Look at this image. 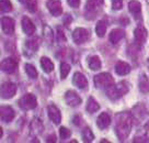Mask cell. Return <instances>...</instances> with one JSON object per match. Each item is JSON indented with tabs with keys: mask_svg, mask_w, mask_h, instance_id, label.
Returning <instances> with one entry per match:
<instances>
[{
	"mask_svg": "<svg viewBox=\"0 0 149 143\" xmlns=\"http://www.w3.org/2000/svg\"><path fill=\"white\" fill-rule=\"evenodd\" d=\"M72 121H74V123L76 125H79L80 123H81V118H80L79 116H76V117H74Z\"/></svg>",
	"mask_w": 149,
	"mask_h": 143,
	"instance_id": "74e56055",
	"label": "cell"
},
{
	"mask_svg": "<svg viewBox=\"0 0 149 143\" xmlns=\"http://www.w3.org/2000/svg\"><path fill=\"white\" fill-rule=\"evenodd\" d=\"M70 134H71L70 130L65 128V127H61V129H59V137H61V139H63V140L68 139L70 137Z\"/></svg>",
	"mask_w": 149,
	"mask_h": 143,
	"instance_id": "1f68e13d",
	"label": "cell"
},
{
	"mask_svg": "<svg viewBox=\"0 0 149 143\" xmlns=\"http://www.w3.org/2000/svg\"><path fill=\"white\" fill-rule=\"evenodd\" d=\"M103 1H104V0H88V1H87V5H86L87 12H91V13L97 12V11L102 7Z\"/></svg>",
	"mask_w": 149,
	"mask_h": 143,
	"instance_id": "9a60e30c",
	"label": "cell"
},
{
	"mask_svg": "<svg viewBox=\"0 0 149 143\" xmlns=\"http://www.w3.org/2000/svg\"><path fill=\"white\" fill-rule=\"evenodd\" d=\"M82 139H84V142H91V141H93V139H94V135H93L92 131L89 129V128H86V129H84V131H82Z\"/></svg>",
	"mask_w": 149,
	"mask_h": 143,
	"instance_id": "83f0119b",
	"label": "cell"
},
{
	"mask_svg": "<svg viewBox=\"0 0 149 143\" xmlns=\"http://www.w3.org/2000/svg\"><path fill=\"white\" fill-rule=\"evenodd\" d=\"M128 10H130V13L133 14L135 18L139 17L140 12H141V5H140V2L136 1V0L130 1L128 2Z\"/></svg>",
	"mask_w": 149,
	"mask_h": 143,
	"instance_id": "ffe728a7",
	"label": "cell"
},
{
	"mask_svg": "<svg viewBox=\"0 0 149 143\" xmlns=\"http://www.w3.org/2000/svg\"><path fill=\"white\" fill-rule=\"evenodd\" d=\"M20 2H24V1H26V0H19Z\"/></svg>",
	"mask_w": 149,
	"mask_h": 143,
	"instance_id": "60d3db41",
	"label": "cell"
},
{
	"mask_svg": "<svg viewBox=\"0 0 149 143\" xmlns=\"http://www.w3.org/2000/svg\"><path fill=\"white\" fill-rule=\"evenodd\" d=\"M22 29H23L24 33L28 35H32L35 32V25L28 17H23L22 19Z\"/></svg>",
	"mask_w": 149,
	"mask_h": 143,
	"instance_id": "2e32d148",
	"label": "cell"
},
{
	"mask_svg": "<svg viewBox=\"0 0 149 143\" xmlns=\"http://www.w3.org/2000/svg\"><path fill=\"white\" fill-rule=\"evenodd\" d=\"M146 135H147V138L149 139V123L146 125Z\"/></svg>",
	"mask_w": 149,
	"mask_h": 143,
	"instance_id": "ab89813d",
	"label": "cell"
},
{
	"mask_svg": "<svg viewBox=\"0 0 149 143\" xmlns=\"http://www.w3.org/2000/svg\"><path fill=\"white\" fill-rule=\"evenodd\" d=\"M125 37V32L121 30V29H114V30H112L111 33H110V42H111L112 44H117L118 42L121 41L123 37Z\"/></svg>",
	"mask_w": 149,
	"mask_h": 143,
	"instance_id": "5bb4252c",
	"label": "cell"
},
{
	"mask_svg": "<svg viewBox=\"0 0 149 143\" xmlns=\"http://www.w3.org/2000/svg\"><path fill=\"white\" fill-rule=\"evenodd\" d=\"M97 125H98V127L100 129H105V128H107L109 125H111V118H110V116L107 115V112H102L98 117Z\"/></svg>",
	"mask_w": 149,
	"mask_h": 143,
	"instance_id": "ac0fdd59",
	"label": "cell"
},
{
	"mask_svg": "<svg viewBox=\"0 0 149 143\" xmlns=\"http://www.w3.org/2000/svg\"><path fill=\"white\" fill-rule=\"evenodd\" d=\"M114 79L109 73H101L94 77V85L97 88H107L113 85Z\"/></svg>",
	"mask_w": 149,
	"mask_h": 143,
	"instance_id": "3957f363",
	"label": "cell"
},
{
	"mask_svg": "<svg viewBox=\"0 0 149 143\" xmlns=\"http://www.w3.org/2000/svg\"><path fill=\"white\" fill-rule=\"evenodd\" d=\"M0 7L1 12H10L12 10V4L10 0H0Z\"/></svg>",
	"mask_w": 149,
	"mask_h": 143,
	"instance_id": "f1b7e54d",
	"label": "cell"
},
{
	"mask_svg": "<svg viewBox=\"0 0 149 143\" xmlns=\"http://www.w3.org/2000/svg\"><path fill=\"white\" fill-rule=\"evenodd\" d=\"M25 46L28 47L29 50H31V51H33V52L37 51V49H38V46H40V39H38V37L30 39V40L26 41Z\"/></svg>",
	"mask_w": 149,
	"mask_h": 143,
	"instance_id": "603a6c76",
	"label": "cell"
},
{
	"mask_svg": "<svg viewBox=\"0 0 149 143\" xmlns=\"http://www.w3.org/2000/svg\"><path fill=\"white\" fill-rule=\"evenodd\" d=\"M89 39V32L88 30L84 28H77L72 33V40L77 44H82L84 42H87Z\"/></svg>",
	"mask_w": 149,
	"mask_h": 143,
	"instance_id": "5b68a950",
	"label": "cell"
},
{
	"mask_svg": "<svg viewBox=\"0 0 149 143\" xmlns=\"http://www.w3.org/2000/svg\"><path fill=\"white\" fill-rule=\"evenodd\" d=\"M100 109V106L99 104L93 98H89L88 104H87V111L90 112V113H93V112H97V111Z\"/></svg>",
	"mask_w": 149,
	"mask_h": 143,
	"instance_id": "484cf974",
	"label": "cell"
},
{
	"mask_svg": "<svg viewBox=\"0 0 149 143\" xmlns=\"http://www.w3.org/2000/svg\"><path fill=\"white\" fill-rule=\"evenodd\" d=\"M26 8L30 12H35L37 10V1L36 0H26Z\"/></svg>",
	"mask_w": 149,
	"mask_h": 143,
	"instance_id": "4dcf8cb0",
	"label": "cell"
},
{
	"mask_svg": "<svg viewBox=\"0 0 149 143\" xmlns=\"http://www.w3.org/2000/svg\"><path fill=\"white\" fill-rule=\"evenodd\" d=\"M72 83L80 89H87L88 87V79L86 78V76L81 73H74V78H72Z\"/></svg>",
	"mask_w": 149,
	"mask_h": 143,
	"instance_id": "4fadbf2b",
	"label": "cell"
},
{
	"mask_svg": "<svg viewBox=\"0 0 149 143\" xmlns=\"http://www.w3.org/2000/svg\"><path fill=\"white\" fill-rule=\"evenodd\" d=\"M17 86L13 83H5L1 86V97L3 99H10L15 95Z\"/></svg>",
	"mask_w": 149,
	"mask_h": 143,
	"instance_id": "52a82bcc",
	"label": "cell"
},
{
	"mask_svg": "<svg viewBox=\"0 0 149 143\" xmlns=\"http://www.w3.org/2000/svg\"><path fill=\"white\" fill-rule=\"evenodd\" d=\"M19 106L23 110H31L37 106L36 97L32 94H26L19 100Z\"/></svg>",
	"mask_w": 149,
	"mask_h": 143,
	"instance_id": "277c9868",
	"label": "cell"
},
{
	"mask_svg": "<svg viewBox=\"0 0 149 143\" xmlns=\"http://www.w3.org/2000/svg\"><path fill=\"white\" fill-rule=\"evenodd\" d=\"M138 85H139V89L141 92H144V94L149 92V80L146 75H141Z\"/></svg>",
	"mask_w": 149,
	"mask_h": 143,
	"instance_id": "7402d4cb",
	"label": "cell"
},
{
	"mask_svg": "<svg viewBox=\"0 0 149 143\" xmlns=\"http://www.w3.org/2000/svg\"><path fill=\"white\" fill-rule=\"evenodd\" d=\"M0 117L1 120L5 122H11L14 118V110L9 106H3L0 109Z\"/></svg>",
	"mask_w": 149,
	"mask_h": 143,
	"instance_id": "7c38bea8",
	"label": "cell"
},
{
	"mask_svg": "<svg viewBox=\"0 0 149 143\" xmlns=\"http://www.w3.org/2000/svg\"><path fill=\"white\" fill-rule=\"evenodd\" d=\"M47 142H56V140H55V135H52V137H48L46 140Z\"/></svg>",
	"mask_w": 149,
	"mask_h": 143,
	"instance_id": "f35d334b",
	"label": "cell"
},
{
	"mask_svg": "<svg viewBox=\"0 0 149 143\" xmlns=\"http://www.w3.org/2000/svg\"><path fill=\"white\" fill-rule=\"evenodd\" d=\"M134 37L138 44H144L147 39V31L145 30L144 27H138L134 31Z\"/></svg>",
	"mask_w": 149,
	"mask_h": 143,
	"instance_id": "e0dca14e",
	"label": "cell"
},
{
	"mask_svg": "<svg viewBox=\"0 0 149 143\" xmlns=\"http://www.w3.org/2000/svg\"><path fill=\"white\" fill-rule=\"evenodd\" d=\"M67 2L72 8H78L80 6V0H67Z\"/></svg>",
	"mask_w": 149,
	"mask_h": 143,
	"instance_id": "d590c367",
	"label": "cell"
},
{
	"mask_svg": "<svg viewBox=\"0 0 149 143\" xmlns=\"http://www.w3.org/2000/svg\"><path fill=\"white\" fill-rule=\"evenodd\" d=\"M1 27H2V31H3L6 34L11 35V34L14 32L13 19L9 18V17H5V18H2L1 19Z\"/></svg>",
	"mask_w": 149,
	"mask_h": 143,
	"instance_id": "30bf717a",
	"label": "cell"
},
{
	"mask_svg": "<svg viewBox=\"0 0 149 143\" xmlns=\"http://www.w3.org/2000/svg\"><path fill=\"white\" fill-rule=\"evenodd\" d=\"M41 66L45 73H51L54 69V64L52 63V61L48 57H45V56L41 58Z\"/></svg>",
	"mask_w": 149,
	"mask_h": 143,
	"instance_id": "44dd1931",
	"label": "cell"
},
{
	"mask_svg": "<svg viewBox=\"0 0 149 143\" xmlns=\"http://www.w3.org/2000/svg\"><path fill=\"white\" fill-rule=\"evenodd\" d=\"M47 111H48V117H49V119H51L55 125L61 123V111H59V109H58L57 107L54 106V105H49V106L47 107Z\"/></svg>",
	"mask_w": 149,
	"mask_h": 143,
	"instance_id": "9c48e42d",
	"label": "cell"
},
{
	"mask_svg": "<svg viewBox=\"0 0 149 143\" xmlns=\"http://www.w3.org/2000/svg\"><path fill=\"white\" fill-rule=\"evenodd\" d=\"M128 92V85L126 82H121L118 85H111L107 88V95L111 99H118Z\"/></svg>",
	"mask_w": 149,
	"mask_h": 143,
	"instance_id": "7a4b0ae2",
	"label": "cell"
},
{
	"mask_svg": "<svg viewBox=\"0 0 149 143\" xmlns=\"http://www.w3.org/2000/svg\"><path fill=\"white\" fill-rule=\"evenodd\" d=\"M89 67L92 69V70H98L101 67V61L98 56H91L90 60H89Z\"/></svg>",
	"mask_w": 149,
	"mask_h": 143,
	"instance_id": "d4e9b609",
	"label": "cell"
},
{
	"mask_svg": "<svg viewBox=\"0 0 149 143\" xmlns=\"http://www.w3.org/2000/svg\"><path fill=\"white\" fill-rule=\"evenodd\" d=\"M132 129V118L128 113H121L116 117V125H115V132H116L117 138L124 141Z\"/></svg>",
	"mask_w": 149,
	"mask_h": 143,
	"instance_id": "6da1fadb",
	"label": "cell"
},
{
	"mask_svg": "<svg viewBox=\"0 0 149 143\" xmlns=\"http://www.w3.org/2000/svg\"><path fill=\"white\" fill-rule=\"evenodd\" d=\"M107 23L105 21H99L97 27H95V33L99 37H104V34L107 32Z\"/></svg>",
	"mask_w": 149,
	"mask_h": 143,
	"instance_id": "cb8c5ba5",
	"label": "cell"
},
{
	"mask_svg": "<svg viewBox=\"0 0 149 143\" xmlns=\"http://www.w3.org/2000/svg\"><path fill=\"white\" fill-rule=\"evenodd\" d=\"M65 99L66 101H67V104L71 107H76L81 104L80 97L78 96V94L76 92H74V90H68V92H66Z\"/></svg>",
	"mask_w": 149,
	"mask_h": 143,
	"instance_id": "8fae6325",
	"label": "cell"
},
{
	"mask_svg": "<svg viewBox=\"0 0 149 143\" xmlns=\"http://www.w3.org/2000/svg\"><path fill=\"white\" fill-rule=\"evenodd\" d=\"M25 72H26V74L30 78H33L35 79L37 77V72L35 67L31 64H25Z\"/></svg>",
	"mask_w": 149,
	"mask_h": 143,
	"instance_id": "4316f807",
	"label": "cell"
},
{
	"mask_svg": "<svg viewBox=\"0 0 149 143\" xmlns=\"http://www.w3.org/2000/svg\"><path fill=\"white\" fill-rule=\"evenodd\" d=\"M112 7L114 10H121L123 7V0H112Z\"/></svg>",
	"mask_w": 149,
	"mask_h": 143,
	"instance_id": "d6a6232c",
	"label": "cell"
},
{
	"mask_svg": "<svg viewBox=\"0 0 149 143\" xmlns=\"http://www.w3.org/2000/svg\"><path fill=\"white\" fill-rule=\"evenodd\" d=\"M46 6L52 15H54V17H58L63 12V7H61V2L59 0H48Z\"/></svg>",
	"mask_w": 149,
	"mask_h": 143,
	"instance_id": "ba28073f",
	"label": "cell"
},
{
	"mask_svg": "<svg viewBox=\"0 0 149 143\" xmlns=\"http://www.w3.org/2000/svg\"><path fill=\"white\" fill-rule=\"evenodd\" d=\"M17 68H18V63H17V61L11 57L5 58L1 62V69H2V72H5L7 74H13L17 70Z\"/></svg>",
	"mask_w": 149,
	"mask_h": 143,
	"instance_id": "8992f818",
	"label": "cell"
},
{
	"mask_svg": "<svg viewBox=\"0 0 149 143\" xmlns=\"http://www.w3.org/2000/svg\"><path fill=\"white\" fill-rule=\"evenodd\" d=\"M115 72H116L117 75H121V76H124V75H127L130 72V66L125 62H117L116 65H115Z\"/></svg>",
	"mask_w": 149,
	"mask_h": 143,
	"instance_id": "d6986e66",
	"label": "cell"
},
{
	"mask_svg": "<svg viewBox=\"0 0 149 143\" xmlns=\"http://www.w3.org/2000/svg\"><path fill=\"white\" fill-rule=\"evenodd\" d=\"M63 22H64V25H66V27L70 25V23L72 22V18H71V15H70V14H66L65 18L63 19Z\"/></svg>",
	"mask_w": 149,
	"mask_h": 143,
	"instance_id": "836d02e7",
	"label": "cell"
},
{
	"mask_svg": "<svg viewBox=\"0 0 149 143\" xmlns=\"http://www.w3.org/2000/svg\"><path fill=\"white\" fill-rule=\"evenodd\" d=\"M45 37H47V40L49 41V43H52V40H53V34H52V30H51V29H48L47 27L45 28Z\"/></svg>",
	"mask_w": 149,
	"mask_h": 143,
	"instance_id": "8d00e7d4",
	"label": "cell"
},
{
	"mask_svg": "<svg viewBox=\"0 0 149 143\" xmlns=\"http://www.w3.org/2000/svg\"><path fill=\"white\" fill-rule=\"evenodd\" d=\"M57 39H58V41H66V37H65V34H64V32L61 31V28L57 29Z\"/></svg>",
	"mask_w": 149,
	"mask_h": 143,
	"instance_id": "e575fe53",
	"label": "cell"
},
{
	"mask_svg": "<svg viewBox=\"0 0 149 143\" xmlns=\"http://www.w3.org/2000/svg\"><path fill=\"white\" fill-rule=\"evenodd\" d=\"M70 72V66L67 63H61V78L65 79L67 77V75L69 74Z\"/></svg>",
	"mask_w": 149,
	"mask_h": 143,
	"instance_id": "f546056e",
	"label": "cell"
}]
</instances>
